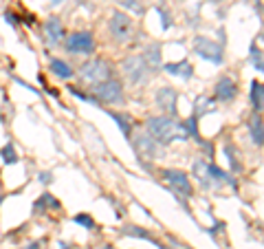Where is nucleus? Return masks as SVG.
<instances>
[{
  "label": "nucleus",
  "mask_w": 264,
  "mask_h": 249,
  "mask_svg": "<svg viewBox=\"0 0 264 249\" xmlns=\"http://www.w3.org/2000/svg\"><path fill=\"white\" fill-rule=\"evenodd\" d=\"M110 117L115 119V123L119 126V130L123 133L126 139H132V126H135V119H132L130 113H119V111H106Z\"/></svg>",
  "instance_id": "15"
},
{
  "label": "nucleus",
  "mask_w": 264,
  "mask_h": 249,
  "mask_svg": "<svg viewBox=\"0 0 264 249\" xmlns=\"http://www.w3.org/2000/svg\"><path fill=\"white\" fill-rule=\"evenodd\" d=\"M159 13H161V27H163V29H170V27H172L170 13H165V9H161V7H159Z\"/></svg>",
  "instance_id": "30"
},
{
  "label": "nucleus",
  "mask_w": 264,
  "mask_h": 249,
  "mask_svg": "<svg viewBox=\"0 0 264 249\" xmlns=\"http://www.w3.org/2000/svg\"><path fill=\"white\" fill-rule=\"evenodd\" d=\"M194 53L203 60H207L211 64H223L225 55H223V47L216 45L214 40L205 38V35H196L194 38Z\"/></svg>",
  "instance_id": "7"
},
{
  "label": "nucleus",
  "mask_w": 264,
  "mask_h": 249,
  "mask_svg": "<svg viewBox=\"0 0 264 249\" xmlns=\"http://www.w3.org/2000/svg\"><path fill=\"white\" fill-rule=\"evenodd\" d=\"M176 99H179V95L172 86H161L157 91V106L170 117H176Z\"/></svg>",
  "instance_id": "10"
},
{
  "label": "nucleus",
  "mask_w": 264,
  "mask_h": 249,
  "mask_svg": "<svg viewBox=\"0 0 264 249\" xmlns=\"http://www.w3.org/2000/svg\"><path fill=\"white\" fill-rule=\"evenodd\" d=\"M42 33H44V42H47L49 47H60L64 42V23L62 18L57 16H51L44 20V27H42Z\"/></svg>",
  "instance_id": "9"
},
{
  "label": "nucleus",
  "mask_w": 264,
  "mask_h": 249,
  "mask_svg": "<svg viewBox=\"0 0 264 249\" xmlns=\"http://www.w3.org/2000/svg\"><path fill=\"white\" fill-rule=\"evenodd\" d=\"M225 152H227V157H229V161H231V170H233V172H240V161H236V155H233V148H231V146H227Z\"/></svg>",
  "instance_id": "29"
},
{
  "label": "nucleus",
  "mask_w": 264,
  "mask_h": 249,
  "mask_svg": "<svg viewBox=\"0 0 264 249\" xmlns=\"http://www.w3.org/2000/svg\"><path fill=\"white\" fill-rule=\"evenodd\" d=\"M249 97H251V104H253V111L260 113L264 108V84L258 82V79H253L251 82V93H249Z\"/></svg>",
  "instance_id": "19"
},
{
  "label": "nucleus",
  "mask_w": 264,
  "mask_h": 249,
  "mask_svg": "<svg viewBox=\"0 0 264 249\" xmlns=\"http://www.w3.org/2000/svg\"><path fill=\"white\" fill-rule=\"evenodd\" d=\"M238 95V84L231 77H220L216 82V99L220 101H233Z\"/></svg>",
  "instance_id": "12"
},
{
  "label": "nucleus",
  "mask_w": 264,
  "mask_h": 249,
  "mask_svg": "<svg viewBox=\"0 0 264 249\" xmlns=\"http://www.w3.org/2000/svg\"><path fill=\"white\" fill-rule=\"evenodd\" d=\"M211 3H218V0H211Z\"/></svg>",
  "instance_id": "39"
},
{
  "label": "nucleus",
  "mask_w": 264,
  "mask_h": 249,
  "mask_svg": "<svg viewBox=\"0 0 264 249\" xmlns=\"http://www.w3.org/2000/svg\"><path fill=\"white\" fill-rule=\"evenodd\" d=\"M0 159H3L5 165H13V163H18V161H20L16 146H13L11 141H7L3 148H0Z\"/></svg>",
  "instance_id": "23"
},
{
  "label": "nucleus",
  "mask_w": 264,
  "mask_h": 249,
  "mask_svg": "<svg viewBox=\"0 0 264 249\" xmlns=\"http://www.w3.org/2000/svg\"><path fill=\"white\" fill-rule=\"evenodd\" d=\"M119 7H123V9H128L132 13H137V16H141V13L145 11L143 7V0H115Z\"/></svg>",
  "instance_id": "26"
},
{
  "label": "nucleus",
  "mask_w": 264,
  "mask_h": 249,
  "mask_svg": "<svg viewBox=\"0 0 264 249\" xmlns=\"http://www.w3.org/2000/svg\"><path fill=\"white\" fill-rule=\"evenodd\" d=\"M207 174H209L211 188H214V185H231V188H236V179L229 177L225 170H220V168L214 165V163L207 165Z\"/></svg>",
  "instance_id": "16"
},
{
  "label": "nucleus",
  "mask_w": 264,
  "mask_h": 249,
  "mask_svg": "<svg viewBox=\"0 0 264 249\" xmlns=\"http://www.w3.org/2000/svg\"><path fill=\"white\" fill-rule=\"evenodd\" d=\"M216 101L214 99H209V97H196V101H194V117H198L201 119L203 115H207V113H214L216 111Z\"/></svg>",
  "instance_id": "22"
},
{
  "label": "nucleus",
  "mask_w": 264,
  "mask_h": 249,
  "mask_svg": "<svg viewBox=\"0 0 264 249\" xmlns=\"http://www.w3.org/2000/svg\"><path fill=\"white\" fill-rule=\"evenodd\" d=\"M145 130H148V135L154 139V141L163 143V146L172 143V141H185V139H189L185 126H183L181 121H176L170 115L150 117V119L145 121Z\"/></svg>",
  "instance_id": "1"
},
{
  "label": "nucleus",
  "mask_w": 264,
  "mask_h": 249,
  "mask_svg": "<svg viewBox=\"0 0 264 249\" xmlns=\"http://www.w3.org/2000/svg\"><path fill=\"white\" fill-rule=\"evenodd\" d=\"M249 60H251V64L255 67V71H260V73H264V53L258 49V45H251V49H249Z\"/></svg>",
  "instance_id": "25"
},
{
  "label": "nucleus",
  "mask_w": 264,
  "mask_h": 249,
  "mask_svg": "<svg viewBox=\"0 0 264 249\" xmlns=\"http://www.w3.org/2000/svg\"><path fill=\"white\" fill-rule=\"evenodd\" d=\"M121 232L126 234V236H135V238H143V240H150V243H154V245H157L159 249H167V247H163V245H161L159 240H154V238H152V234H150L148 230H143V227H137V225H128V227H123Z\"/></svg>",
  "instance_id": "21"
},
{
  "label": "nucleus",
  "mask_w": 264,
  "mask_h": 249,
  "mask_svg": "<svg viewBox=\"0 0 264 249\" xmlns=\"http://www.w3.org/2000/svg\"><path fill=\"white\" fill-rule=\"evenodd\" d=\"M110 77H113V67H110V62L104 60V57H91V60H86L77 71V79L88 91L95 89V86L101 82H106Z\"/></svg>",
  "instance_id": "2"
},
{
  "label": "nucleus",
  "mask_w": 264,
  "mask_h": 249,
  "mask_svg": "<svg viewBox=\"0 0 264 249\" xmlns=\"http://www.w3.org/2000/svg\"><path fill=\"white\" fill-rule=\"evenodd\" d=\"M132 146H135V152H137V157L141 161L157 157V141H154L148 133H145V135H137L135 139H132Z\"/></svg>",
  "instance_id": "11"
},
{
  "label": "nucleus",
  "mask_w": 264,
  "mask_h": 249,
  "mask_svg": "<svg viewBox=\"0 0 264 249\" xmlns=\"http://www.w3.org/2000/svg\"><path fill=\"white\" fill-rule=\"evenodd\" d=\"M25 249H42V243H40V240H35V243H31V245H27Z\"/></svg>",
  "instance_id": "33"
},
{
  "label": "nucleus",
  "mask_w": 264,
  "mask_h": 249,
  "mask_svg": "<svg viewBox=\"0 0 264 249\" xmlns=\"http://www.w3.org/2000/svg\"><path fill=\"white\" fill-rule=\"evenodd\" d=\"M163 181L172 188V192L181 199H192L194 196V188L189 183V177L181 170H163Z\"/></svg>",
  "instance_id": "8"
},
{
  "label": "nucleus",
  "mask_w": 264,
  "mask_h": 249,
  "mask_svg": "<svg viewBox=\"0 0 264 249\" xmlns=\"http://www.w3.org/2000/svg\"><path fill=\"white\" fill-rule=\"evenodd\" d=\"M73 221H75L79 227L88 230V232H93V230H95V218H93L91 214H75V216H73Z\"/></svg>",
  "instance_id": "28"
},
{
  "label": "nucleus",
  "mask_w": 264,
  "mask_h": 249,
  "mask_svg": "<svg viewBox=\"0 0 264 249\" xmlns=\"http://www.w3.org/2000/svg\"><path fill=\"white\" fill-rule=\"evenodd\" d=\"M121 71H123V75H126V79L130 84H143L145 79H148V75L152 73L148 69V64H145L143 55H128V57H123Z\"/></svg>",
  "instance_id": "6"
},
{
  "label": "nucleus",
  "mask_w": 264,
  "mask_h": 249,
  "mask_svg": "<svg viewBox=\"0 0 264 249\" xmlns=\"http://www.w3.org/2000/svg\"><path fill=\"white\" fill-rule=\"evenodd\" d=\"M64 49L73 55H93L97 49L95 35L91 31H73L64 38Z\"/></svg>",
  "instance_id": "5"
},
{
  "label": "nucleus",
  "mask_w": 264,
  "mask_h": 249,
  "mask_svg": "<svg viewBox=\"0 0 264 249\" xmlns=\"http://www.w3.org/2000/svg\"><path fill=\"white\" fill-rule=\"evenodd\" d=\"M60 249H69V245H66V243H62V240H60Z\"/></svg>",
  "instance_id": "35"
},
{
  "label": "nucleus",
  "mask_w": 264,
  "mask_h": 249,
  "mask_svg": "<svg viewBox=\"0 0 264 249\" xmlns=\"http://www.w3.org/2000/svg\"><path fill=\"white\" fill-rule=\"evenodd\" d=\"M3 201H5V194H0V205H3Z\"/></svg>",
  "instance_id": "37"
},
{
  "label": "nucleus",
  "mask_w": 264,
  "mask_h": 249,
  "mask_svg": "<svg viewBox=\"0 0 264 249\" xmlns=\"http://www.w3.org/2000/svg\"><path fill=\"white\" fill-rule=\"evenodd\" d=\"M91 91H93L95 104L113 106V104H121L123 101V84L119 82V79H115V77H110V79H106V82L97 84Z\"/></svg>",
  "instance_id": "4"
},
{
  "label": "nucleus",
  "mask_w": 264,
  "mask_h": 249,
  "mask_svg": "<svg viewBox=\"0 0 264 249\" xmlns=\"http://www.w3.org/2000/svg\"><path fill=\"white\" fill-rule=\"evenodd\" d=\"M64 3H66V0H49L51 7H60V5H64Z\"/></svg>",
  "instance_id": "34"
},
{
  "label": "nucleus",
  "mask_w": 264,
  "mask_h": 249,
  "mask_svg": "<svg viewBox=\"0 0 264 249\" xmlns=\"http://www.w3.org/2000/svg\"><path fill=\"white\" fill-rule=\"evenodd\" d=\"M183 126H185V130H187V135L189 137H194L198 143H203V139H201V135H198V117H189L187 121H183Z\"/></svg>",
  "instance_id": "27"
},
{
  "label": "nucleus",
  "mask_w": 264,
  "mask_h": 249,
  "mask_svg": "<svg viewBox=\"0 0 264 249\" xmlns=\"http://www.w3.org/2000/svg\"><path fill=\"white\" fill-rule=\"evenodd\" d=\"M207 161L205 159H196L194 161V165H192V172H194V177L201 181V185L203 188H211V181H209V174H207Z\"/></svg>",
  "instance_id": "20"
},
{
  "label": "nucleus",
  "mask_w": 264,
  "mask_h": 249,
  "mask_svg": "<svg viewBox=\"0 0 264 249\" xmlns=\"http://www.w3.org/2000/svg\"><path fill=\"white\" fill-rule=\"evenodd\" d=\"M108 31L117 45H126V42L132 40V35H135V23H132V18L128 13L113 11V16L108 18Z\"/></svg>",
  "instance_id": "3"
},
{
  "label": "nucleus",
  "mask_w": 264,
  "mask_h": 249,
  "mask_svg": "<svg viewBox=\"0 0 264 249\" xmlns=\"http://www.w3.org/2000/svg\"><path fill=\"white\" fill-rule=\"evenodd\" d=\"M49 71L53 73V75H57L60 79H71V77H75V71H73V69H71V64H69V62H64L62 57H51Z\"/></svg>",
  "instance_id": "17"
},
{
  "label": "nucleus",
  "mask_w": 264,
  "mask_h": 249,
  "mask_svg": "<svg viewBox=\"0 0 264 249\" xmlns=\"http://www.w3.org/2000/svg\"><path fill=\"white\" fill-rule=\"evenodd\" d=\"M143 60H145V64H148L150 71H159L161 69V45L159 42H150V45L145 47Z\"/></svg>",
  "instance_id": "18"
},
{
  "label": "nucleus",
  "mask_w": 264,
  "mask_h": 249,
  "mask_svg": "<svg viewBox=\"0 0 264 249\" xmlns=\"http://www.w3.org/2000/svg\"><path fill=\"white\" fill-rule=\"evenodd\" d=\"M40 208H44V212H47V208H51V210H60V201L55 199L53 194H49V192H44L38 201H35V205H33V210L38 212Z\"/></svg>",
  "instance_id": "24"
},
{
  "label": "nucleus",
  "mask_w": 264,
  "mask_h": 249,
  "mask_svg": "<svg viewBox=\"0 0 264 249\" xmlns=\"http://www.w3.org/2000/svg\"><path fill=\"white\" fill-rule=\"evenodd\" d=\"M38 181L42 183V185H49V183H53V174H51V172H40Z\"/></svg>",
  "instance_id": "32"
},
{
  "label": "nucleus",
  "mask_w": 264,
  "mask_h": 249,
  "mask_svg": "<svg viewBox=\"0 0 264 249\" xmlns=\"http://www.w3.org/2000/svg\"><path fill=\"white\" fill-rule=\"evenodd\" d=\"M249 135H251V141L255 146H264V121H262V117L260 113H255L251 115V119H249Z\"/></svg>",
  "instance_id": "14"
},
{
  "label": "nucleus",
  "mask_w": 264,
  "mask_h": 249,
  "mask_svg": "<svg viewBox=\"0 0 264 249\" xmlns=\"http://www.w3.org/2000/svg\"><path fill=\"white\" fill-rule=\"evenodd\" d=\"M183 249H192V247H183Z\"/></svg>",
  "instance_id": "38"
},
{
  "label": "nucleus",
  "mask_w": 264,
  "mask_h": 249,
  "mask_svg": "<svg viewBox=\"0 0 264 249\" xmlns=\"http://www.w3.org/2000/svg\"><path fill=\"white\" fill-rule=\"evenodd\" d=\"M0 123H5V117H3V113H0Z\"/></svg>",
  "instance_id": "36"
},
{
  "label": "nucleus",
  "mask_w": 264,
  "mask_h": 249,
  "mask_svg": "<svg viewBox=\"0 0 264 249\" xmlns=\"http://www.w3.org/2000/svg\"><path fill=\"white\" fill-rule=\"evenodd\" d=\"M163 71L165 73H170V75H174V77H181V79H192V75H194V67L189 64L187 60H181V62H167L165 67H163Z\"/></svg>",
  "instance_id": "13"
},
{
  "label": "nucleus",
  "mask_w": 264,
  "mask_h": 249,
  "mask_svg": "<svg viewBox=\"0 0 264 249\" xmlns=\"http://www.w3.org/2000/svg\"><path fill=\"white\" fill-rule=\"evenodd\" d=\"M5 23H7V25H11L13 29H16V27H18V18H16V13H13V11H5Z\"/></svg>",
  "instance_id": "31"
}]
</instances>
